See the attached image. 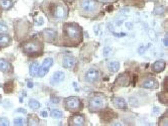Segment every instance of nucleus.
Here are the masks:
<instances>
[{"label":"nucleus","instance_id":"nucleus-1","mask_svg":"<svg viewBox=\"0 0 168 126\" xmlns=\"http://www.w3.org/2000/svg\"><path fill=\"white\" fill-rule=\"evenodd\" d=\"M40 8L49 16L56 19H63L67 15V7L62 0H43Z\"/></svg>","mask_w":168,"mask_h":126},{"label":"nucleus","instance_id":"nucleus-22","mask_svg":"<svg viewBox=\"0 0 168 126\" xmlns=\"http://www.w3.org/2000/svg\"><path fill=\"white\" fill-rule=\"evenodd\" d=\"M8 68V65L6 61L3 59H0V70L2 72H5Z\"/></svg>","mask_w":168,"mask_h":126},{"label":"nucleus","instance_id":"nucleus-28","mask_svg":"<svg viewBox=\"0 0 168 126\" xmlns=\"http://www.w3.org/2000/svg\"><path fill=\"white\" fill-rule=\"evenodd\" d=\"M40 114H41V116L44 118H46V117H47L48 116V113L46 111H42L40 112Z\"/></svg>","mask_w":168,"mask_h":126},{"label":"nucleus","instance_id":"nucleus-5","mask_svg":"<svg viewBox=\"0 0 168 126\" xmlns=\"http://www.w3.org/2000/svg\"><path fill=\"white\" fill-rule=\"evenodd\" d=\"M91 107L94 110H99L104 107V100L99 96L94 97L92 98L90 103Z\"/></svg>","mask_w":168,"mask_h":126},{"label":"nucleus","instance_id":"nucleus-19","mask_svg":"<svg viewBox=\"0 0 168 126\" xmlns=\"http://www.w3.org/2000/svg\"><path fill=\"white\" fill-rule=\"evenodd\" d=\"M28 105L31 108L34 109V110L38 109L40 107V103L38 101H37L36 100H34V99L30 100V101L28 103Z\"/></svg>","mask_w":168,"mask_h":126},{"label":"nucleus","instance_id":"nucleus-20","mask_svg":"<svg viewBox=\"0 0 168 126\" xmlns=\"http://www.w3.org/2000/svg\"><path fill=\"white\" fill-rule=\"evenodd\" d=\"M10 37L7 35L0 34V44H7L10 42Z\"/></svg>","mask_w":168,"mask_h":126},{"label":"nucleus","instance_id":"nucleus-8","mask_svg":"<svg viewBox=\"0 0 168 126\" xmlns=\"http://www.w3.org/2000/svg\"><path fill=\"white\" fill-rule=\"evenodd\" d=\"M99 77V72L96 69H90L88 71L86 75V78L88 81L93 82Z\"/></svg>","mask_w":168,"mask_h":126},{"label":"nucleus","instance_id":"nucleus-3","mask_svg":"<svg viewBox=\"0 0 168 126\" xmlns=\"http://www.w3.org/2000/svg\"><path fill=\"white\" fill-rule=\"evenodd\" d=\"M64 29L66 34L71 39H76L79 36V30L74 24H67L65 25Z\"/></svg>","mask_w":168,"mask_h":126},{"label":"nucleus","instance_id":"nucleus-27","mask_svg":"<svg viewBox=\"0 0 168 126\" xmlns=\"http://www.w3.org/2000/svg\"><path fill=\"white\" fill-rule=\"evenodd\" d=\"M112 51H113L111 50V49L109 47H106L104 50V55L105 57H108L109 56H111Z\"/></svg>","mask_w":168,"mask_h":126},{"label":"nucleus","instance_id":"nucleus-6","mask_svg":"<svg viewBox=\"0 0 168 126\" xmlns=\"http://www.w3.org/2000/svg\"><path fill=\"white\" fill-rule=\"evenodd\" d=\"M80 101L78 98L75 97H69L66 100V105L71 110H74L78 107Z\"/></svg>","mask_w":168,"mask_h":126},{"label":"nucleus","instance_id":"nucleus-11","mask_svg":"<svg viewBox=\"0 0 168 126\" xmlns=\"http://www.w3.org/2000/svg\"><path fill=\"white\" fill-rule=\"evenodd\" d=\"M143 86L147 89H155L158 87V83L154 79H149L143 83Z\"/></svg>","mask_w":168,"mask_h":126},{"label":"nucleus","instance_id":"nucleus-24","mask_svg":"<svg viewBox=\"0 0 168 126\" xmlns=\"http://www.w3.org/2000/svg\"><path fill=\"white\" fill-rule=\"evenodd\" d=\"M8 31V27L5 23L0 21V33H4Z\"/></svg>","mask_w":168,"mask_h":126},{"label":"nucleus","instance_id":"nucleus-32","mask_svg":"<svg viewBox=\"0 0 168 126\" xmlns=\"http://www.w3.org/2000/svg\"><path fill=\"white\" fill-rule=\"evenodd\" d=\"M67 1H74V0H67Z\"/></svg>","mask_w":168,"mask_h":126},{"label":"nucleus","instance_id":"nucleus-10","mask_svg":"<svg viewBox=\"0 0 168 126\" xmlns=\"http://www.w3.org/2000/svg\"><path fill=\"white\" fill-rule=\"evenodd\" d=\"M43 35L46 39H48L49 40H54L57 37V32L53 29L48 28L46 29L43 32Z\"/></svg>","mask_w":168,"mask_h":126},{"label":"nucleus","instance_id":"nucleus-18","mask_svg":"<svg viewBox=\"0 0 168 126\" xmlns=\"http://www.w3.org/2000/svg\"><path fill=\"white\" fill-rule=\"evenodd\" d=\"M39 70V65L38 62L33 63L30 66L29 72L31 75L36 76L38 75Z\"/></svg>","mask_w":168,"mask_h":126},{"label":"nucleus","instance_id":"nucleus-33","mask_svg":"<svg viewBox=\"0 0 168 126\" xmlns=\"http://www.w3.org/2000/svg\"><path fill=\"white\" fill-rule=\"evenodd\" d=\"M0 101H1V97H0Z\"/></svg>","mask_w":168,"mask_h":126},{"label":"nucleus","instance_id":"nucleus-17","mask_svg":"<svg viewBox=\"0 0 168 126\" xmlns=\"http://www.w3.org/2000/svg\"><path fill=\"white\" fill-rule=\"evenodd\" d=\"M72 122L73 124L75 126H81L84 125V119L81 115H75L72 117Z\"/></svg>","mask_w":168,"mask_h":126},{"label":"nucleus","instance_id":"nucleus-29","mask_svg":"<svg viewBox=\"0 0 168 126\" xmlns=\"http://www.w3.org/2000/svg\"><path fill=\"white\" fill-rule=\"evenodd\" d=\"M102 3H111L114 1L115 0H98Z\"/></svg>","mask_w":168,"mask_h":126},{"label":"nucleus","instance_id":"nucleus-4","mask_svg":"<svg viewBox=\"0 0 168 126\" xmlns=\"http://www.w3.org/2000/svg\"><path fill=\"white\" fill-rule=\"evenodd\" d=\"M53 63V59L51 58H47L45 59L41 67L39 68V72H38L39 76L40 77L45 76L47 74V72H49V69L52 65Z\"/></svg>","mask_w":168,"mask_h":126},{"label":"nucleus","instance_id":"nucleus-16","mask_svg":"<svg viewBox=\"0 0 168 126\" xmlns=\"http://www.w3.org/2000/svg\"><path fill=\"white\" fill-rule=\"evenodd\" d=\"M119 63L116 61H111L108 64V70L111 72H116L119 69Z\"/></svg>","mask_w":168,"mask_h":126},{"label":"nucleus","instance_id":"nucleus-30","mask_svg":"<svg viewBox=\"0 0 168 126\" xmlns=\"http://www.w3.org/2000/svg\"><path fill=\"white\" fill-rule=\"evenodd\" d=\"M168 40H167V39H165L164 40V45L166 46H167L168 45Z\"/></svg>","mask_w":168,"mask_h":126},{"label":"nucleus","instance_id":"nucleus-12","mask_svg":"<svg viewBox=\"0 0 168 126\" xmlns=\"http://www.w3.org/2000/svg\"><path fill=\"white\" fill-rule=\"evenodd\" d=\"M113 103L115 107L119 109H125L126 108L127 104L125 100L121 98H114L113 99Z\"/></svg>","mask_w":168,"mask_h":126},{"label":"nucleus","instance_id":"nucleus-14","mask_svg":"<svg viewBox=\"0 0 168 126\" xmlns=\"http://www.w3.org/2000/svg\"><path fill=\"white\" fill-rule=\"evenodd\" d=\"M75 63V60L72 57L66 56L63 59V65L65 68H71L73 67Z\"/></svg>","mask_w":168,"mask_h":126},{"label":"nucleus","instance_id":"nucleus-7","mask_svg":"<svg viewBox=\"0 0 168 126\" xmlns=\"http://www.w3.org/2000/svg\"><path fill=\"white\" fill-rule=\"evenodd\" d=\"M40 46L37 43L34 42H29L26 43L24 46V50L28 53H33L38 51Z\"/></svg>","mask_w":168,"mask_h":126},{"label":"nucleus","instance_id":"nucleus-13","mask_svg":"<svg viewBox=\"0 0 168 126\" xmlns=\"http://www.w3.org/2000/svg\"><path fill=\"white\" fill-rule=\"evenodd\" d=\"M14 4L13 0H0V8L4 10H10Z\"/></svg>","mask_w":168,"mask_h":126},{"label":"nucleus","instance_id":"nucleus-34","mask_svg":"<svg viewBox=\"0 0 168 126\" xmlns=\"http://www.w3.org/2000/svg\"><path fill=\"white\" fill-rule=\"evenodd\" d=\"M152 1H155V0H152Z\"/></svg>","mask_w":168,"mask_h":126},{"label":"nucleus","instance_id":"nucleus-23","mask_svg":"<svg viewBox=\"0 0 168 126\" xmlns=\"http://www.w3.org/2000/svg\"><path fill=\"white\" fill-rule=\"evenodd\" d=\"M128 78H129L128 76H126V75L125 76L122 75L118 78V83L121 85L125 86L126 84L128 83Z\"/></svg>","mask_w":168,"mask_h":126},{"label":"nucleus","instance_id":"nucleus-25","mask_svg":"<svg viewBox=\"0 0 168 126\" xmlns=\"http://www.w3.org/2000/svg\"><path fill=\"white\" fill-rule=\"evenodd\" d=\"M14 124L15 126H23L24 123V120L22 118H18L14 120Z\"/></svg>","mask_w":168,"mask_h":126},{"label":"nucleus","instance_id":"nucleus-21","mask_svg":"<svg viewBox=\"0 0 168 126\" xmlns=\"http://www.w3.org/2000/svg\"><path fill=\"white\" fill-rule=\"evenodd\" d=\"M51 115L53 118L56 119H60L63 116L62 112L57 110H53L52 111Z\"/></svg>","mask_w":168,"mask_h":126},{"label":"nucleus","instance_id":"nucleus-9","mask_svg":"<svg viewBox=\"0 0 168 126\" xmlns=\"http://www.w3.org/2000/svg\"><path fill=\"white\" fill-rule=\"evenodd\" d=\"M166 67V63L164 61H157L152 66V69L154 72H160L164 71Z\"/></svg>","mask_w":168,"mask_h":126},{"label":"nucleus","instance_id":"nucleus-26","mask_svg":"<svg viewBox=\"0 0 168 126\" xmlns=\"http://www.w3.org/2000/svg\"><path fill=\"white\" fill-rule=\"evenodd\" d=\"M10 125V121L7 118H0V126H8Z\"/></svg>","mask_w":168,"mask_h":126},{"label":"nucleus","instance_id":"nucleus-31","mask_svg":"<svg viewBox=\"0 0 168 126\" xmlns=\"http://www.w3.org/2000/svg\"><path fill=\"white\" fill-rule=\"evenodd\" d=\"M27 86H28V87H33V84L32 82H29V83H28V84H27Z\"/></svg>","mask_w":168,"mask_h":126},{"label":"nucleus","instance_id":"nucleus-2","mask_svg":"<svg viewBox=\"0 0 168 126\" xmlns=\"http://www.w3.org/2000/svg\"><path fill=\"white\" fill-rule=\"evenodd\" d=\"M81 10L86 13H93L96 11L99 4L96 0H82L80 3Z\"/></svg>","mask_w":168,"mask_h":126},{"label":"nucleus","instance_id":"nucleus-15","mask_svg":"<svg viewBox=\"0 0 168 126\" xmlns=\"http://www.w3.org/2000/svg\"><path fill=\"white\" fill-rule=\"evenodd\" d=\"M65 75L63 72L57 71L54 73L52 79L54 83H58L63 81L65 78Z\"/></svg>","mask_w":168,"mask_h":126}]
</instances>
